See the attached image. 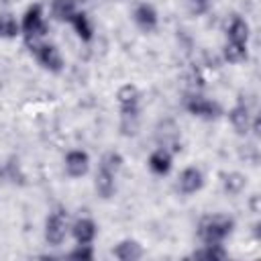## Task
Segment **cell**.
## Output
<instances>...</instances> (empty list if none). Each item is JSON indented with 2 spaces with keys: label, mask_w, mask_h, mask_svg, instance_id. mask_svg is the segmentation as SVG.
<instances>
[{
  "label": "cell",
  "mask_w": 261,
  "mask_h": 261,
  "mask_svg": "<svg viewBox=\"0 0 261 261\" xmlns=\"http://www.w3.org/2000/svg\"><path fill=\"white\" fill-rule=\"evenodd\" d=\"M116 102L120 110V130L122 135H135L139 130L141 118V92L135 84H124L116 92Z\"/></svg>",
  "instance_id": "cell-1"
},
{
  "label": "cell",
  "mask_w": 261,
  "mask_h": 261,
  "mask_svg": "<svg viewBox=\"0 0 261 261\" xmlns=\"http://www.w3.org/2000/svg\"><path fill=\"white\" fill-rule=\"evenodd\" d=\"M234 220L226 214H210L204 216L198 224V239L200 243L208 245H224V241L232 234Z\"/></svg>",
  "instance_id": "cell-2"
},
{
  "label": "cell",
  "mask_w": 261,
  "mask_h": 261,
  "mask_svg": "<svg viewBox=\"0 0 261 261\" xmlns=\"http://www.w3.org/2000/svg\"><path fill=\"white\" fill-rule=\"evenodd\" d=\"M47 20H45V10H43V4H31L22 18H20V35L24 37L27 45H33L37 41H41L45 35H47Z\"/></svg>",
  "instance_id": "cell-3"
},
{
  "label": "cell",
  "mask_w": 261,
  "mask_h": 261,
  "mask_svg": "<svg viewBox=\"0 0 261 261\" xmlns=\"http://www.w3.org/2000/svg\"><path fill=\"white\" fill-rule=\"evenodd\" d=\"M184 108L188 114L196 116V118H202V120H214L222 114V108L216 100L204 96L202 92H188L184 96Z\"/></svg>",
  "instance_id": "cell-4"
},
{
  "label": "cell",
  "mask_w": 261,
  "mask_h": 261,
  "mask_svg": "<svg viewBox=\"0 0 261 261\" xmlns=\"http://www.w3.org/2000/svg\"><path fill=\"white\" fill-rule=\"evenodd\" d=\"M69 226H71V222H69L67 210L61 208V206L53 208V210L49 212V216L45 218V228H43V234H45L47 245L59 247V245L65 241L67 232H69Z\"/></svg>",
  "instance_id": "cell-5"
},
{
  "label": "cell",
  "mask_w": 261,
  "mask_h": 261,
  "mask_svg": "<svg viewBox=\"0 0 261 261\" xmlns=\"http://www.w3.org/2000/svg\"><path fill=\"white\" fill-rule=\"evenodd\" d=\"M31 51L37 59V63L51 71V73H59L63 69V57L59 53V49L53 45V43H45V41H37L31 45Z\"/></svg>",
  "instance_id": "cell-6"
},
{
  "label": "cell",
  "mask_w": 261,
  "mask_h": 261,
  "mask_svg": "<svg viewBox=\"0 0 261 261\" xmlns=\"http://www.w3.org/2000/svg\"><path fill=\"white\" fill-rule=\"evenodd\" d=\"M204 188V173L196 165H188L177 175V190L184 196H192Z\"/></svg>",
  "instance_id": "cell-7"
},
{
  "label": "cell",
  "mask_w": 261,
  "mask_h": 261,
  "mask_svg": "<svg viewBox=\"0 0 261 261\" xmlns=\"http://www.w3.org/2000/svg\"><path fill=\"white\" fill-rule=\"evenodd\" d=\"M63 169L73 179L84 177L88 173V169H90V155L84 149H71V151H67L65 157H63Z\"/></svg>",
  "instance_id": "cell-8"
},
{
  "label": "cell",
  "mask_w": 261,
  "mask_h": 261,
  "mask_svg": "<svg viewBox=\"0 0 261 261\" xmlns=\"http://www.w3.org/2000/svg\"><path fill=\"white\" fill-rule=\"evenodd\" d=\"M228 120H230L232 128H234L239 135H247L253 126H257L251 108H249L243 100H239V102L228 110Z\"/></svg>",
  "instance_id": "cell-9"
},
{
  "label": "cell",
  "mask_w": 261,
  "mask_h": 261,
  "mask_svg": "<svg viewBox=\"0 0 261 261\" xmlns=\"http://www.w3.org/2000/svg\"><path fill=\"white\" fill-rule=\"evenodd\" d=\"M133 22L143 33H153L159 24V14L151 2H139L133 10Z\"/></svg>",
  "instance_id": "cell-10"
},
{
  "label": "cell",
  "mask_w": 261,
  "mask_h": 261,
  "mask_svg": "<svg viewBox=\"0 0 261 261\" xmlns=\"http://www.w3.org/2000/svg\"><path fill=\"white\" fill-rule=\"evenodd\" d=\"M69 230H71V237H73L75 243H80V245H92L94 239H96V234H98V224L90 216H80V218H75L71 222Z\"/></svg>",
  "instance_id": "cell-11"
},
{
  "label": "cell",
  "mask_w": 261,
  "mask_h": 261,
  "mask_svg": "<svg viewBox=\"0 0 261 261\" xmlns=\"http://www.w3.org/2000/svg\"><path fill=\"white\" fill-rule=\"evenodd\" d=\"M249 37H251V27L249 22L234 14L230 20H228V27H226V43H237V45H249Z\"/></svg>",
  "instance_id": "cell-12"
},
{
  "label": "cell",
  "mask_w": 261,
  "mask_h": 261,
  "mask_svg": "<svg viewBox=\"0 0 261 261\" xmlns=\"http://www.w3.org/2000/svg\"><path fill=\"white\" fill-rule=\"evenodd\" d=\"M147 165L155 175H167L173 167V155H171L169 149L157 147V149L151 151V155L147 159Z\"/></svg>",
  "instance_id": "cell-13"
},
{
  "label": "cell",
  "mask_w": 261,
  "mask_h": 261,
  "mask_svg": "<svg viewBox=\"0 0 261 261\" xmlns=\"http://www.w3.org/2000/svg\"><path fill=\"white\" fill-rule=\"evenodd\" d=\"M116 175L118 173H114V171L98 167V171L94 175V188H96V194L100 198L108 200L110 196H114V192H116Z\"/></svg>",
  "instance_id": "cell-14"
},
{
  "label": "cell",
  "mask_w": 261,
  "mask_h": 261,
  "mask_svg": "<svg viewBox=\"0 0 261 261\" xmlns=\"http://www.w3.org/2000/svg\"><path fill=\"white\" fill-rule=\"evenodd\" d=\"M0 179L4 184H12V186H22L27 175L22 171V165L16 157H8L4 163H0Z\"/></svg>",
  "instance_id": "cell-15"
},
{
  "label": "cell",
  "mask_w": 261,
  "mask_h": 261,
  "mask_svg": "<svg viewBox=\"0 0 261 261\" xmlns=\"http://www.w3.org/2000/svg\"><path fill=\"white\" fill-rule=\"evenodd\" d=\"M67 22H69V27L73 29V33H75L84 43H90V41L94 39V22H92V18H90L84 10H77Z\"/></svg>",
  "instance_id": "cell-16"
},
{
  "label": "cell",
  "mask_w": 261,
  "mask_h": 261,
  "mask_svg": "<svg viewBox=\"0 0 261 261\" xmlns=\"http://www.w3.org/2000/svg\"><path fill=\"white\" fill-rule=\"evenodd\" d=\"M112 255L120 261H137L143 257V247L135 241V239H122L114 249Z\"/></svg>",
  "instance_id": "cell-17"
},
{
  "label": "cell",
  "mask_w": 261,
  "mask_h": 261,
  "mask_svg": "<svg viewBox=\"0 0 261 261\" xmlns=\"http://www.w3.org/2000/svg\"><path fill=\"white\" fill-rule=\"evenodd\" d=\"M80 0H51V16L59 22H67L80 8H77Z\"/></svg>",
  "instance_id": "cell-18"
},
{
  "label": "cell",
  "mask_w": 261,
  "mask_h": 261,
  "mask_svg": "<svg viewBox=\"0 0 261 261\" xmlns=\"http://www.w3.org/2000/svg\"><path fill=\"white\" fill-rule=\"evenodd\" d=\"M20 35V22L12 12H0V39H16Z\"/></svg>",
  "instance_id": "cell-19"
},
{
  "label": "cell",
  "mask_w": 261,
  "mask_h": 261,
  "mask_svg": "<svg viewBox=\"0 0 261 261\" xmlns=\"http://www.w3.org/2000/svg\"><path fill=\"white\" fill-rule=\"evenodd\" d=\"M249 45H237V43H224L222 47V59L226 63H241L247 59Z\"/></svg>",
  "instance_id": "cell-20"
},
{
  "label": "cell",
  "mask_w": 261,
  "mask_h": 261,
  "mask_svg": "<svg viewBox=\"0 0 261 261\" xmlns=\"http://www.w3.org/2000/svg\"><path fill=\"white\" fill-rule=\"evenodd\" d=\"M192 255L198 257V259H208V261L212 259V261H216V259H224L228 253H226L224 245H208V243H202Z\"/></svg>",
  "instance_id": "cell-21"
},
{
  "label": "cell",
  "mask_w": 261,
  "mask_h": 261,
  "mask_svg": "<svg viewBox=\"0 0 261 261\" xmlns=\"http://www.w3.org/2000/svg\"><path fill=\"white\" fill-rule=\"evenodd\" d=\"M222 188L226 194H241L243 188H245V175L243 173H237V171H230V173H224L222 175Z\"/></svg>",
  "instance_id": "cell-22"
},
{
  "label": "cell",
  "mask_w": 261,
  "mask_h": 261,
  "mask_svg": "<svg viewBox=\"0 0 261 261\" xmlns=\"http://www.w3.org/2000/svg\"><path fill=\"white\" fill-rule=\"evenodd\" d=\"M122 163H124V159H122V155H120L118 151H106V153L100 157V163H98V167H102V169H108V171H114V173H118V171L122 169Z\"/></svg>",
  "instance_id": "cell-23"
},
{
  "label": "cell",
  "mask_w": 261,
  "mask_h": 261,
  "mask_svg": "<svg viewBox=\"0 0 261 261\" xmlns=\"http://www.w3.org/2000/svg\"><path fill=\"white\" fill-rule=\"evenodd\" d=\"M67 257L69 259H77V261H90V259H94V249H92V245L75 243V247L67 253Z\"/></svg>",
  "instance_id": "cell-24"
},
{
  "label": "cell",
  "mask_w": 261,
  "mask_h": 261,
  "mask_svg": "<svg viewBox=\"0 0 261 261\" xmlns=\"http://www.w3.org/2000/svg\"><path fill=\"white\" fill-rule=\"evenodd\" d=\"M212 2H214V0H192V4H194V8H196V10H200V12H204V10H208V8L212 6Z\"/></svg>",
  "instance_id": "cell-25"
}]
</instances>
